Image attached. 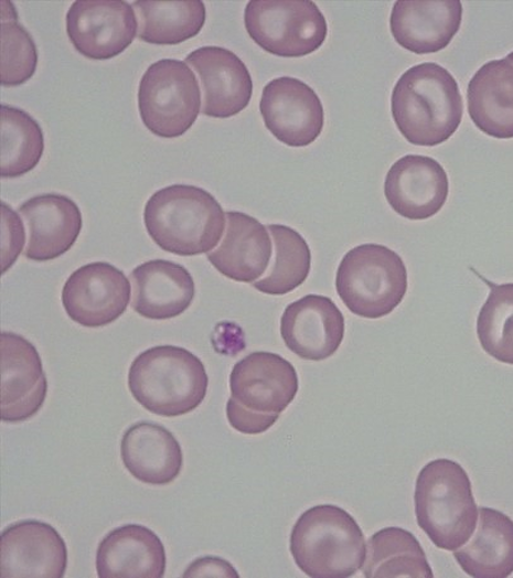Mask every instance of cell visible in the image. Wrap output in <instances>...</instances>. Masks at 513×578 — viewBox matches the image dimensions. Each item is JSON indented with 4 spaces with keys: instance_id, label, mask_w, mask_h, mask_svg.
<instances>
[{
    "instance_id": "cell-1",
    "label": "cell",
    "mask_w": 513,
    "mask_h": 578,
    "mask_svg": "<svg viewBox=\"0 0 513 578\" xmlns=\"http://www.w3.org/2000/svg\"><path fill=\"white\" fill-rule=\"evenodd\" d=\"M391 110L408 142L432 147L455 133L463 103L455 77L439 64L426 62L400 75L392 92Z\"/></svg>"
},
{
    "instance_id": "cell-2",
    "label": "cell",
    "mask_w": 513,
    "mask_h": 578,
    "mask_svg": "<svg viewBox=\"0 0 513 578\" xmlns=\"http://www.w3.org/2000/svg\"><path fill=\"white\" fill-rule=\"evenodd\" d=\"M225 214L206 190L173 184L156 191L147 201L143 222L151 239L163 250L180 256L209 253L225 228Z\"/></svg>"
},
{
    "instance_id": "cell-3",
    "label": "cell",
    "mask_w": 513,
    "mask_h": 578,
    "mask_svg": "<svg viewBox=\"0 0 513 578\" xmlns=\"http://www.w3.org/2000/svg\"><path fill=\"white\" fill-rule=\"evenodd\" d=\"M209 377L193 353L175 345L141 352L128 372V387L147 410L175 417L194 410L205 398Z\"/></svg>"
},
{
    "instance_id": "cell-4",
    "label": "cell",
    "mask_w": 513,
    "mask_h": 578,
    "mask_svg": "<svg viewBox=\"0 0 513 578\" xmlns=\"http://www.w3.org/2000/svg\"><path fill=\"white\" fill-rule=\"evenodd\" d=\"M297 566L313 578H346L363 567L366 545L355 520L332 504L303 512L290 535Z\"/></svg>"
},
{
    "instance_id": "cell-5",
    "label": "cell",
    "mask_w": 513,
    "mask_h": 578,
    "mask_svg": "<svg viewBox=\"0 0 513 578\" xmlns=\"http://www.w3.org/2000/svg\"><path fill=\"white\" fill-rule=\"evenodd\" d=\"M414 501L418 526L438 548L456 550L471 537L478 507L470 479L456 461L428 462L418 473Z\"/></svg>"
},
{
    "instance_id": "cell-6",
    "label": "cell",
    "mask_w": 513,
    "mask_h": 578,
    "mask_svg": "<svg viewBox=\"0 0 513 578\" xmlns=\"http://www.w3.org/2000/svg\"><path fill=\"white\" fill-rule=\"evenodd\" d=\"M407 270L400 256L384 245L350 249L335 276L336 292L354 314L377 319L389 314L407 291Z\"/></svg>"
},
{
    "instance_id": "cell-7",
    "label": "cell",
    "mask_w": 513,
    "mask_h": 578,
    "mask_svg": "<svg viewBox=\"0 0 513 578\" xmlns=\"http://www.w3.org/2000/svg\"><path fill=\"white\" fill-rule=\"evenodd\" d=\"M201 107L197 81L179 60L162 58L142 75L138 108L143 125L161 138H177L191 128Z\"/></svg>"
},
{
    "instance_id": "cell-8",
    "label": "cell",
    "mask_w": 513,
    "mask_h": 578,
    "mask_svg": "<svg viewBox=\"0 0 513 578\" xmlns=\"http://www.w3.org/2000/svg\"><path fill=\"white\" fill-rule=\"evenodd\" d=\"M250 39L263 50L281 57H300L324 42V15L309 0H252L244 11Z\"/></svg>"
},
{
    "instance_id": "cell-9",
    "label": "cell",
    "mask_w": 513,
    "mask_h": 578,
    "mask_svg": "<svg viewBox=\"0 0 513 578\" xmlns=\"http://www.w3.org/2000/svg\"><path fill=\"white\" fill-rule=\"evenodd\" d=\"M234 405L266 417H279L298 392V375L279 354L253 352L239 360L229 375Z\"/></svg>"
},
{
    "instance_id": "cell-10",
    "label": "cell",
    "mask_w": 513,
    "mask_h": 578,
    "mask_svg": "<svg viewBox=\"0 0 513 578\" xmlns=\"http://www.w3.org/2000/svg\"><path fill=\"white\" fill-rule=\"evenodd\" d=\"M132 7L121 0H77L66 13V33L83 56L109 60L124 52L137 34Z\"/></svg>"
},
{
    "instance_id": "cell-11",
    "label": "cell",
    "mask_w": 513,
    "mask_h": 578,
    "mask_svg": "<svg viewBox=\"0 0 513 578\" xmlns=\"http://www.w3.org/2000/svg\"><path fill=\"white\" fill-rule=\"evenodd\" d=\"M130 289L120 269L94 261L71 274L62 289V303L74 322L87 328L104 327L126 311Z\"/></svg>"
},
{
    "instance_id": "cell-12",
    "label": "cell",
    "mask_w": 513,
    "mask_h": 578,
    "mask_svg": "<svg viewBox=\"0 0 513 578\" xmlns=\"http://www.w3.org/2000/svg\"><path fill=\"white\" fill-rule=\"evenodd\" d=\"M259 110L266 128L289 147H306L321 133L323 106L316 92L302 81L281 76L263 89Z\"/></svg>"
},
{
    "instance_id": "cell-13",
    "label": "cell",
    "mask_w": 513,
    "mask_h": 578,
    "mask_svg": "<svg viewBox=\"0 0 513 578\" xmlns=\"http://www.w3.org/2000/svg\"><path fill=\"white\" fill-rule=\"evenodd\" d=\"M66 566L65 542L52 525L25 520L11 524L2 532V578H62Z\"/></svg>"
},
{
    "instance_id": "cell-14",
    "label": "cell",
    "mask_w": 513,
    "mask_h": 578,
    "mask_svg": "<svg viewBox=\"0 0 513 578\" xmlns=\"http://www.w3.org/2000/svg\"><path fill=\"white\" fill-rule=\"evenodd\" d=\"M1 420L20 422L33 417L42 407L47 382L35 346L13 332H2Z\"/></svg>"
},
{
    "instance_id": "cell-15",
    "label": "cell",
    "mask_w": 513,
    "mask_h": 578,
    "mask_svg": "<svg viewBox=\"0 0 513 578\" xmlns=\"http://www.w3.org/2000/svg\"><path fill=\"white\" fill-rule=\"evenodd\" d=\"M185 62L201 82L203 115L228 118L247 107L253 95V81L245 63L235 53L207 45L191 52Z\"/></svg>"
},
{
    "instance_id": "cell-16",
    "label": "cell",
    "mask_w": 513,
    "mask_h": 578,
    "mask_svg": "<svg viewBox=\"0 0 513 578\" xmlns=\"http://www.w3.org/2000/svg\"><path fill=\"white\" fill-rule=\"evenodd\" d=\"M280 333L286 346L299 357L322 361L341 345L344 318L330 298L311 293L286 307Z\"/></svg>"
},
{
    "instance_id": "cell-17",
    "label": "cell",
    "mask_w": 513,
    "mask_h": 578,
    "mask_svg": "<svg viewBox=\"0 0 513 578\" xmlns=\"http://www.w3.org/2000/svg\"><path fill=\"white\" fill-rule=\"evenodd\" d=\"M448 176L439 162L419 154H407L389 168L384 194L391 207L408 220H426L446 203Z\"/></svg>"
},
{
    "instance_id": "cell-18",
    "label": "cell",
    "mask_w": 513,
    "mask_h": 578,
    "mask_svg": "<svg viewBox=\"0 0 513 578\" xmlns=\"http://www.w3.org/2000/svg\"><path fill=\"white\" fill-rule=\"evenodd\" d=\"M462 4L458 0L395 1L389 28L407 51L428 54L445 49L460 29Z\"/></svg>"
},
{
    "instance_id": "cell-19",
    "label": "cell",
    "mask_w": 513,
    "mask_h": 578,
    "mask_svg": "<svg viewBox=\"0 0 513 578\" xmlns=\"http://www.w3.org/2000/svg\"><path fill=\"white\" fill-rule=\"evenodd\" d=\"M19 212L28 227L24 256L35 261L52 260L72 248L82 229L76 203L62 194H41L21 204Z\"/></svg>"
},
{
    "instance_id": "cell-20",
    "label": "cell",
    "mask_w": 513,
    "mask_h": 578,
    "mask_svg": "<svg viewBox=\"0 0 513 578\" xmlns=\"http://www.w3.org/2000/svg\"><path fill=\"white\" fill-rule=\"evenodd\" d=\"M165 561L159 536L139 524L116 527L103 538L96 553L99 578H162Z\"/></svg>"
},
{
    "instance_id": "cell-21",
    "label": "cell",
    "mask_w": 513,
    "mask_h": 578,
    "mask_svg": "<svg viewBox=\"0 0 513 578\" xmlns=\"http://www.w3.org/2000/svg\"><path fill=\"white\" fill-rule=\"evenodd\" d=\"M131 308L141 317L165 320L180 315L192 303L195 285L183 266L153 259L137 266L129 275Z\"/></svg>"
},
{
    "instance_id": "cell-22",
    "label": "cell",
    "mask_w": 513,
    "mask_h": 578,
    "mask_svg": "<svg viewBox=\"0 0 513 578\" xmlns=\"http://www.w3.org/2000/svg\"><path fill=\"white\" fill-rule=\"evenodd\" d=\"M467 100L469 116L482 132L498 139L513 138V52L474 73Z\"/></svg>"
},
{
    "instance_id": "cell-23",
    "label": "cell",
    "mask_w": 513,
    "mask_h": 578,
    "mask_svg": "<svg viewBox=\"0 0 513 578\" xmlns=\"http://www.w3.org/2000/svg\"><path fill=\"white\" fill-rule=\"evenodd\" d=\"M225 217V235L220 246L207 254V259L232 280L255 282L270 263L272 245L267 228L242 212H226Z\"/></svg>"
},
{
    "instance_id": "cell-24",
    "label": "cell",
    "mask_w": 513,
    "mask_h": 578,
    "mask_svg": "<svg viewBox=\"0 0 513 578\" xmlns=\"http://www.w3.org/2000/svg\"><path fill=\"white\" fill-rule=\"evenodd\" d=\"M120 456L137 480L152 485L171 483L183 464L175 437L163 426L149 421L137 422L125 431Z\"/></svg>"
},
{
    "instance_id": "cell-25",
    "label": "cell",
    "mask_w": 513,
    "mask_h": 578,
    "mask_svg": "<svg viewBox=\"0 0 513 578\" xmlns=\"http://www.w3.org/2000/svg\"><path fill=\"white\" fill-rule=\"evenodd\" d=\"M474 535L453 556L475 578H505L513 572V521L504 513L480 507Z\"/></svg>"
},
{
    "instance_id": "cell-26",
    "label": "cell",
    "mask_w": 513,
    "mask_h": 578,
    "mask_svg": "<svg viewBox=\"0 0 513 578\" xmlns=\"http://www.w3.org/2000/svg\"><path fill=\"white\" fill-rule=\"evenodd\" d=\"M362 569L367 578L434 577L419 542L396 526L377 531L367 540Z\"/></svg>"
},
{
    "instance_id": "cell-27",
    "label": "cell",
    "mask_w": 513,
    "mask_h": 578,
    "mask_svg": "<svg viewBox=\"0 0 513 578\" xmlns=\"http://www.w3.org/2000/svg\"><path fill=\"white\" fill-rule=\"evenodd\" d=\"M139 20V40L161 45L182 43L195 36L206 19L201 0L133 2Z\"/></svg>"
},
{
    "instance_id": "cell-28",
    "label": "cell",
    "mask_w": 513,
    "mask_h": 578,
    "mask_svg": "<svg viewBox=\"0 0 513 578\" xmlns=\"http://www.w3.org/2000/svg\"><path fill=\"white\" fill-rule=\"evenodd\" d=\"M0 173L17 178L34 169L44 150L40 125L24 110L1 105Z\"/></svg>"
},
{
    "instance_id": "cell-29",
    "label": "cell",
    "mask_w": 513,
    "mask_h": 578,
    "mask_svg": "<svg viewBox=\"0 0 513 578\" xmlns=\"http://www.w3.org/2000/svg\"><path fill=\"white\" fill-rule=\"evenodd\" d=\"M267 228L274 239L275 257L267 275L253 286L267 295H286L307 279L311 267L310 248L304 238L289 226L269 224Z\"/></svg>"
},
{
    "instance_id": "cell-30",
    "label": "cell",
    "mask_w": 513,
    "mask_h": 578,
    "mask_svg": "<svg viewBox=\"0 0 513 578\" xmlns=\"http://www.w3.org/2000/svg\"><path fill=\"white\" fill-rule=\"evenodd\" d=\"M484 281L490 293L477 319L479 342L490 356L513 365V283Z\"/></svg>"
},
{
    "instance_id": "cell-31",
    "label": "cell",
    "mask_w": 513,
    "mask_h": 578,
    "mask_svg": "<svg viewBox=\"0 0 513 578\" xmlns=\"http://www.w3.org/2000/svg\"><path fill=\"white\" fill-rule=\"evenodd\" d=\"M38 50L30 33L17 21V15L1 17V85L19 86L35 73Z\"/></svg>"
},
{
    "instance_id": "cell-32",
    "label": "cell",
    "mask_w": 513,
    "mask_h": 578,
    "mask_svg": "<svg viewBox=\"0 0 513 578\" xmlns=\"http://www.w3.org/2000/svg\"><path fill=\"white\" fill-rule=\"evenodd\" d=\"M24 245V229L17 213L1 202V272L4 274L15 261Z\"/></svg>"
},
{
    "instance_id": "cell-33",
    "label": "cell",
    "mask_w": 513,
    "mask_h": 578,
    "mask_svg": "<svg viewBox=\"0 0 513 578\" xmlns=\"http://www.w3.org/2000/svg\"><path fill=\"white\" fill-rule=\"evenodd\" d=\"M183 577H235L238 575L233 566L218 557H203L194 560L183 574Z\"/></svg>"
}]
</instances>
